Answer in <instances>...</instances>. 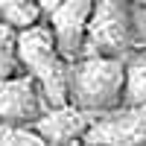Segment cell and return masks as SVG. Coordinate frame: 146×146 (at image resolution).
<instances>
[{"instance_id": "cell-1", "label": "cell", "mask_w": 146, "mask_h": 146, "mask_svg": "<svg viewBox=\"0 0 146 146\" xmlns=\"http://www.w3.org/2000/svg\"><path fill=\"white\" fill-rule=\"evenodd\" d=\"M15 53L21 67L32 73L35 82L41 85L50 105L70 102V58L58 50L56 32L47 18L27 29H18Z\"/></svg>"}, {"instance_id": "cell-2", "label": "cell", "mask_w": 146, "mask_h": 146, "mask_svg": "<svg viewBox=\"0 0 146 146\" xmlns=\"http://www.w3.org/2000/svg\"><path fill=\"white\" fill-rule=\"evenodd\" d=\"M126 96V56L82 53L70 62V102L100 114L123 105Z\"/></svg>"}, {"instance_id": "cell-3", "label": "cell", "mask_w": 146, "mask_h": 146, "mask_svg": "<svg viewBox=\"0 0 146 146\" xmlns=\"http://www.w3.org/2000/svg\"><path fill=\"white\" fill-rule=\"evenodd\" d=\"M135 47V3L131 0H96L88 38H85V53L129 56Z\"/></svg>"}, {"instance_id": "cell-4", "label": "cell", "mask_w": 146, "mask_h": 146, "mask_svg": "<svg viewBox=\"0 0 146 146\" xmlns=\"http://www.w3.org/2000/svg\"><path fill=\"white\" fill-rule=\"evenodd\" d=\"M82 143H146V105H117L100 111Z\"/></svg>"}, {"instance_id": "cell-5", "label": "cell", "mask_w": 146, "mask_h": 146, "mask_svg": "<svg viewBox=\"0 0 146 146\" xmlns=\"http://www.w3.org/2000/svg\"><path fill=\"white\" fill-rule=\"evenodd\" d=\"M47 108H50V102H47L41 85L23 67L18 73H12V76L0 79V117L3 120L35 123Z\"/></svg>"}, {"instance_id": "cell-6", "label": "cell", "mask_w": 146, "mask_h": 146, "mask_svg": "<svg viewBox=\"0 0 146 146\" xmlns=\"http://www.w3.org/2000/svg\"><path fill=\"white\" fill-rule=\"evenodd\" d=\"M94 3L96 0H62V3L47 15V21H50V27L56 32L58 50H62L70 62L85 53V38H88Z\"/></svg>"}, {"instance_id": "cell-7", "label": "cell", "mask_w": 146, "mask_h": 146, "mask_svg": "<svg viewBox=\"0 0 146 146\" xmlns=\"http://www.w3.org/2000/svg\"><path fill=\"white\" fill-rule=\"evenodd\" d=\"M94 117L96 114L88 108H79L76 102H64V105H50L32 126L41 131L47 143H82Z\"/></svg>"}, {"instance_id": "cell-8", "label": "cell", "mask_w": 146, "mask_h": 146, "mask_svg": "<svg viewBox=\"0 0 146 146\" xmlns=\"http://www.w3.org/2000/svg\"><path fill=\"white\" fill-rule=\"evenodd\" d=\"M129 105H146V47H135L126 56V96Z\"/></svg>"}, {"instance_id": "cell-9", "label": "cell", "mask_w": 146, "mask_h": 146, "mask_svg": "<svg viewBox=\"0 0 146 146\" xmlns=\"http://www.w3.org/2000/svg\"><path fill=\"white\" fill-rule=\"evenodd\" d=\"M0 18L9 21L15 29H27L32 23L44 21L47 15L41 12V6L35 0H0Z\"/></svg>"}, {"instance_id": "cell-10", "label": "cell", "mask_w": 146, "mask_h": 146, "mask_svg": "<svg viewBox=\"0 0 146 146\" xmlns=\"http://www.w3.org/2000/svg\"><path fill=\"white\" fill-rule=\"evenodd\" d=\"M21 70V62H18V53L15 47H0V79L12 76V73Z\"/></svg>"}, {"instance_id": "cell-11", "label": "cell", "mask_w": 146, "mask_h": 146, "mask_svg": "<svg viewBox=\"0 0 146 146\" xmlns=\"http://www.w3.org/2000/svg\"><path fill=\"white\" fill-rule=\"evenodd\" d=\"M135 32H137V47H146V6L135 3Z\"/></svg>"}, {"instance_id": "cell-12", "label": "cell", "mask_w": 146, "mask_h": 146, "mask_svg": "<svg viewBox=\"0 0 146 146\" xmlns=\"http://www.w3.org/2000/svg\"><path fill=\"white\" fill-rule=\"evenodd\" d=\"M15 38H18V29L0 18V47H15Z\"/></svg>"}, {"instance_id": "cell-13", "label": "cell", "mask_w": 146, "mask_h": 146, "mask_svg": "<svg viewBox=\"0 0 146 146\" xmlns=\"http://www.w3.org/2000/svg\"><path fill=\"white\" fill-rule=\"evenodd\" d=\"M35 3L41 6V12H44V15H50V12H53L58 3H62V0H35Z\"/></svg>"}, {"instance_id": "cell-14", "label": "cell", "mask_w": 146, "mask_h": 146, "mask_svg": "<svg viewBox=\"0 0 146 146\" xmlns=\"http://www.w3.org/2000/svg\"><path fill=\"white\" fill-rule=\"evenodd\" d=\"M131 3H137V6H146V0H131Z\"/></svg>"}]
</instances>
